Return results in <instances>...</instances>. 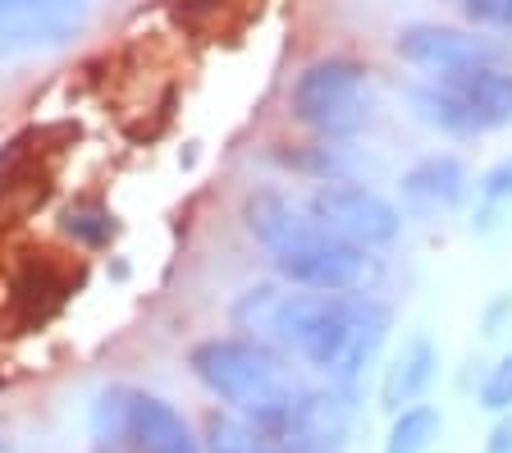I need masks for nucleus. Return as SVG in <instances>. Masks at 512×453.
<instances>
[{
    "mask_svg": "<svg viewBox=\"0 0 512 453\" xmlns=\"http://www.w3.org/2000/svg\"><path fill=\"white\" fill-rule=\"evenodd\" d=\"M288 106H293V119L320 138H357L375 110L371 78L348 55H325L293 78Z\"/></svg>",
    "mask_w": 512,
    "mask_h": 453,
    "instance_id": "39448f33",
    "label": "nucleus"
},
{
    "mask_svg": "<svg viewBox=\"0 0 512 453\" xmlns=\"http://www.w3.org/2000/svg\"><path fill=\"white\" fill-rule=\"evenodd\" d=\"M202 449L206 453H307L284 435L256 426V421L238 417V412L220 408L202 421Z\"/></svg>",
    "mask_w": 512,
    "mask_h": 453,
    "instance_id": "f8f14e48",
    "label": "nucleus"
},
{
    "mask_svg": "<svg viewBox=\"0 0 512 453\" xmlns=\"http://www.w3.org/2000/svg\"><path fill=\"white\" fill-rule=\"evenodd\" d=\"M247 234L266 248L270 266L284 284L298 289H357L366 275V252L334 238L279 188H252L243 197Z\"/></svg>",
    "mask_w": 512,
    "mask_h": 453,
    "instance_id": "f03ea898",
    "label": "nucleus"
},
{
    "mask_svg": "<svg viewBox=\"0 0 512 453\" xmlns=\"http://www.w3.org/2000/svg\"><path fill=\"white\" fill-rule=\"evenodd\" d=\"M485 453H512V412H499L490 440H485Z\"/></svg>",
    "mask_w": 512,
    "mask_h": 453,
    "instance_id": "a211bd4d",
    "label": "nucleus"
},
{
    "mask_svg": "<svg viewBox=\"0 0 512 453\" xmlns=\"http://www.w3.org/2000/svg\"><path fill=\"white\" fill-rule=\"evenodd\" d=\"M508 206H512V156H503L499 165H490L476 179V220H471V229L476 234H494L503 225Z\"/></svg>",
    "mask_w": 512,
    "mask_h": 453,
    "instance_id": "4468645a",
    "label": "nucleus"
},
{
    "mask_svg": "<svg viewBox=\"0 0 512 453\" xmlns=\"http://www.w3.org/2000/svg\"><path fill=\"white\" fill-rule=\"evenodd\" d=\"M64 234L87 243V248H106L115 238V220H110L106 206H69L64 211Z\"/></svg>",
    "mask_w": 512,
    "mask_h": 453,
    "instance_id": "2eb2a0df",
    "label": "nucleus"
},
{
    "mask_svg": "<svg viewBox=\"0 0 512 453\" xmlns=\"http://www.w3.org/2000/svg\"><path fill=\"white\" fill-rule=\"evenodd\" d=\"M448 5H458L471 23H485V28L512 33V0H448Z\"/></svg>",
    "mask_w": 512,
    "mask_h": 453,
    "instance_id": "f3484780",
    "label": "nucleus"
},
{
    "mask_svg": "<svg viewBox=\"0 0 512 453\" xmlns=\"http://www.w3.org/2000/svg\"><path fill=\"white\" fill-rule=\"evenodd\" d=\"M448 87V97L462 106L471 133H494L512 124V69L508 65H471L453 74H430Z\"/></svg>",
    "mask_w": 512,
    "mask_h": 453,
    "instance_id": "1a4fd4ad",
    "label": "nucleus"
},
{
    "mask_svg": "<svg viewBox=\"0 0 512 453\" xmlns=\"http://www.w3.org/2000/svg\"><path fill=\"white\" fill-rule=\"evenodd\" d=\"M238 330L275 344L293 362L311 367L325 385L357 389L375 367L394 312L362 289H247L234 307Z\"/></svg>",
    "mask_w": 512,
    "mask_h": 453,
    "instance_id": "f257e3e1",
    "label": "nucleus"
},
{
    "mask_svg": "<svg viewBox=\"0 0 512 453\" xmlns=\"http://www.w3.org/2000/svg\"><path fill=\"white\" fill-rule=\"evenodd\" d=\"M439 376V348L430 344V335H412L380 376V408L384 412H403L412 403H426L430 385Z\"/></svg>",
    "mask_w": 512,
    "mask_h": 453,
    "instance_id": "9b49d317",
    "label": "nucleus"
},
{
    "mask_svg": "<svg viewBox=\"0 0 512 453\" xmlns=\"http://www.w3.org/2000/svg\"><path fill=\"white\" fill-rule=\"evenodd\" d=\"M398 60L426 69V74H453L471 65H503V46L476 28H453V23H407L394 37Z\"/></svg>",
    "mask_w": 512,
    "mask_h": 453,
    "instance_id": "0eeeda50",
    "label": "nucleus"
},
{
    "mask_svg": "<svg viewBox=\"0 0 512 453\" xmlns=\"http://www.w3.org/2000/svg\"><path fill=\"white\" fill-rule=\"evenodd\" d=\"M188 371L211 399H220L229 412L266 426V431L284 426V417L307 389L293 371V357L256 335H215L192 344Z\"/></svg>",
    "mask_w": 512,
    "mask_h": 453,
    "instance_id": "7ed1b4c3",
    "label": "nucleus"
},
{
    "mask_svg": "<svg viewBox=\"0 0 512 453\" xmlns=\"http://www.w3.org/2000/svg\"><path fill=\"white\" fill-rule=\"evenodd\" d=\"M92 440L96 453H206L174 403L133 385H115L96 394Z\"/></svg>",
    "mask_w": 512,
    "mask_h": 453,
    "instance_id": "20e7f679",
    "label": "nucleus"
},
{
    "mask_svg": "<svg viewBox=\"0 0 512 453\" xmlns=\"http://www.w3.org/2000/svg\"><path fill=\"white\" fill-rule=\"evenodd\" d=\"M307 211L320 229H330L334 238L352 243V248H389L398 234H403V216L398 206L384 193L366 184H352V179H325V184L311 188Z\"/></svg>",
    "mask_w": 512,
    "mask_h": 453,
    "instance_id": "423d86ee",
    "label": "nucleus"
},
{
    "mask_svg": "<svg viewBox=\"0 0 512 453\" xmlns=\"http://www.w3.org/2000/svg\"><path fill=\"white\" fill-rule=\"evenodd\" d=\"M83 14L87 0H0V46H55L83 28Z\"/></svg>",
    "mask_w": 512,
    "mask_h": 453,
    "instance_id": "6e6552de",
    "label": "nucleus"
},
{
    "mask_svg": "<svg viewBox=\"0 0 512 453\" xmlns=\"http://www.w3.org/2000/svg\"><path fill=\"white\" fill-rule=\"evenodd\" d=\"M480 408L485 412H512V353L499 357L485 380H480Z\"/></svg>",
    "mask_w": 512,
    "mask_h": 453,
    "instance_id": "dca6fc26",
    "label": "nucleus"
},
{
    "mask_svg": "<svg viewBox=\"0 0 512 453\" xmlns=\"http://www.w3.org/2000/svg\"><path fill=\"white\" fill-rule=\"evenodd\" d=\"M444 431V412L435 403H412V408L394 412V426L384 435L380 453H430Z\"/></svg>",
    "mask_w": 512,
    "mask_h": 453,
    "instance_id": "ddd939ff",
    "label": "nucleus"
},
{
    "mask_svg": "<svg viewBox=\"0 0 512 453\" xmlns=\"http://www.w3.org/2000/svg\"><path fill=\"white\" fill-rule=\"evenodd\" d=\"M398 193H403V202L412 206V211H426V216H435V211H458L471 197V170L453 151H430V156H421V161L398 179Z\"/></svg>",
    "mask_w": 512,
    "mask_h": 453,
    "instance_id": "9d476101",
    "label": "nucleus"
}]
</instances>
